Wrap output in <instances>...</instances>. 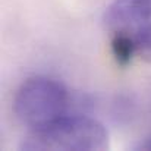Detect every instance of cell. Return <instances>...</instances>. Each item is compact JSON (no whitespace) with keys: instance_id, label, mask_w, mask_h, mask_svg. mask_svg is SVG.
Returning a JSON list of instances; mask_svg holds the SVG:
<instances>
[{"instance_id":"6da1fadb","label":"cell","mask_w":151,"mask_h":151,"mask_svg":"<svg viewBox=\"0 0 151 151\" xmlns=\"http://www.w3.org/2000/svg\"><path fill=\"white\" fill-rule=\"evenodd\" d=\"M22 150L28 151H103L109 148V132L97 119L65 114L46 126L29 129Z\"/></svg>"},{"instance_id":"7a4b0ae2","label":"cell","mask_w":151,"mask_h":151,"mask_svg":"<svg viewBox=\"0 0 151 151\" xmlns=\"http://www.w3.org/2000/svg\"><path fill=\"white\" fill-rule=\"evenodd\" d=\"M69 101V93L60 81L38 75L21 84L13 99V111L29 131L68 114Z\"/></svg>"},{"instance_id":"3957f363","label":"cell","mask_w":151,"mask_h":151,"mask_svg":"<svg viewBox=\"0 0 151 151\" xmlns=\"http://www.w3.org/2000/svg\"><path fill=\"white\" fill-rule=\"evenodd\" d=\"M109 37L128 40L135 54L151 63V0H114L103 16Z\"/></svg>"},{"instance_id":"277c9868","label":"cell","mask_w":151,"mask_h":151,"mask_svg":"<svg viewBox=\"0 0 151 151\" xmlns=\"http://www.w3.org/2000/svg\"><path fill=\"white\" fill-rule=\"evenodd\" d=\"M134 150H147V151H151V137L145 138L144 141L138 142L137 145H134Z\"/></svg>"}]
</instances>
